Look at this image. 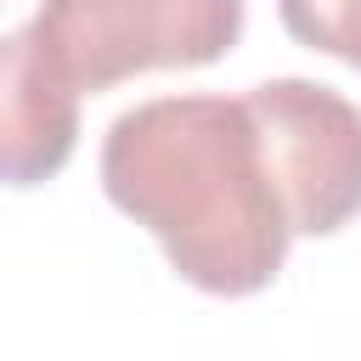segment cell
<instances>
[{"instance_id":"obj_1","label":"cell","mask_w":361,"mask_h":361,"mask_svg":"<svg viewBox=\"0 0 361 361\" xmlns=\"http://www.w3.org/2000/svg\"><path fill=\"white\" fill-rule=\"evenodd\" d=\"M102 192L197 293L248 299L282 276L293 231L243 96H152L118 113L102 135Z\"/></svg>"},{"instance_id":"obj_2","label":"cell","mask_w":361,"mask_h":361,"mask_svg":"<svg viewBox=\"0 0 361 361\" xmlns=\"http://www.w3.org/2000/svg\"><path fill=\"white\" fill-rule=\"evenodd\" d=\"M243 0H39L34 39L85 96L135 73L209 68L243 39Z\"/></svg>"},{"instance_id":"obj_3","label":"cell","mask_w":361,"mask_h":361,"mask_svg":"<svg viewBox=\"0 0 361 361\" xmlns=\"http://www.w3.org/2000/svg\"><path fill=\"white\" fill-rule=\"evenodd\" d=\"M293 237H333L361 214V107L316 79L243 90Z\"/></svg>"},{"instance_id":"obj_4","label":"cell","mask_w":361,"mask_h":361,"mask_svg":"<svg viewBox=\"0 0 361 361\" xmlns=\"http://www.w3.org/2000/svg\"><path fill=\"white\" fill-rule=\"evenodd\" d=\"M79 147V90L51 68L34 28L0 34V186H45Z\"/></svg>"},{"instance_id":"obj_5","label":"cell","mask_w":361,"mask_h":361,"mask_svg":"<svg viewBox=\"0 0 361 361\" xmlns=\"http://www.w3.org/2000/svg\"><path fill=\"white\" fill-rule=\"evenodd\" d=\"M276 17L299 45L361 68V0H276Z\"/></svg>"}]
</instances>
